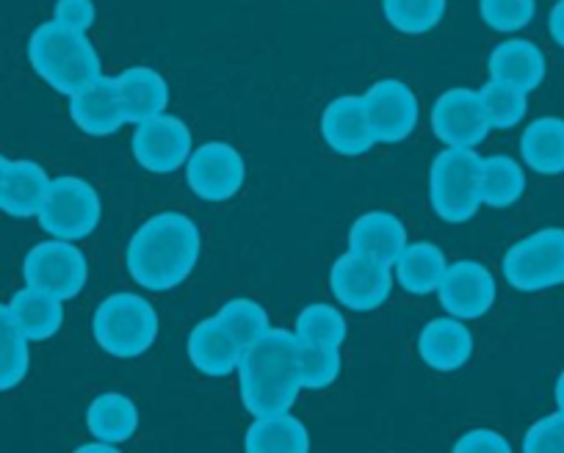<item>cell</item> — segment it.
<instances>
[{
  "label": "cell",
  "mask_w": 564,
  "mask_h": 453,
  "mask_svg": "<svg viewBox=\"0 0 564 453\" xmlns=\"http://www.w3.org/2000/svg\"><path fill=\"white\" fill-rule=\"evenodd\" d=\"M479 164L474 150L446 147L430 169V202L437 219L448 224H465L481 208Z\"/></svg>",
  "instance_id": "5"
},
{
  "label": "cell",
  "mask_w": 564,
  "mask_h": 453,
  "mask_svg": "<svg viewBox=\"0 0 564 453\" xmlns=\"http://www.w3.org/2000/svg\"><path fill=\"white\" fill-rule=\"evenodd\" d=\"M525 194V172L509 155H490L479 164V199L487 208H512Z\"/></svg>",
  "instance_id": "28"
},
{
  "label": "cell",
  "mask_w": 564,
  "mask_h": 453,
  "mask_svg": "<svg viewBox=\"0 0 564 453\" xmlns=\"http://www.w3.org/2000/svg\"><path fill=\"white\" fill-rule=\"evenodd\" d=\"M346 318L338 307L333 305H311L296 316L294 334L300 343H311V346H333L340 349L346 340Z\"/></svg>",
  "instance_id": "30"
},
{
  "label": "cell",
  "mask_w": 564,
  "mask_h": 453,
  "mask_svg": "<svg viewBox=\"0 0 564 453\" xmlns=\"http://www.w3.org/2000/svg\"><path fill=\"white\" fill-rule=\"evenodd\" d=\"M97 346L117 360L148 354L159 338V312L139 294H111L97 305L91 318Z\"/></svg>",
  "instance_id": "4"
},
{
  "label": "cell",
  "mask_w": 564,
  "mask_h": 453,
  "mask_svg": "<svg viewBox=\"0 0 564 453\" xmlns=\"http://www.w3.org/2000/svg\"><path fill=\"white\" fill-rule=\"evenodd\" d=\"M296 352L300 340L294 329H276L252 340L241 354L238 365V393L254 418L276 412H291L300 396V374H296Z\"/></svg>",
  "instance_id": "2"
},
{
  "label": "cell",
  "mask_w": 564,
  "mask_h": 453,
  "mask_svg": "<svg viewBox=\"0 0 564 453\" xmlns=\"http://www.w3.org/2000/svg\"><path fill=\"white\" fill-rule=\"evenodd\" d=\"M547 34L564 51V0H556L551 14H547Z\"/></svg>",
  "instance_id": "39"
},
{
  "label": "cell",
  "mask_w": 564,
  "mask_h": 453,
  "mask_svg": "<svg viewBox=\"0 0 564 453\" xmlns=\"http://www.w3.org/2000/svg\"><path fill=\"white\" fill-rule=\"evenodd\" d=\"M496 277L479 261L448 263L446 274L437 285V299H441L443 310L463 321L487 316L490 307L496 305Z\"/></svg>",
  "instance_id": "14"
},
{
  "label": "cell",
  "mask_w": 564,
  "mask_h": 453,
  "mask_svg": "<svg viewBox=\"0 0 564 453\" xmlns=\"http://www.w3.org/2000/svg\"><path fill=\"white\" fill-rule=\"evenodd\" d=\"M249 453H307L311 451V431L291 412H276L254 418L243 437Z\"/></svg>",
  "instance_id": "24"
},
{
  "label": "cell",
  "mask_w": 564,
  "mask_h": 453,
  "mask_svg": "<svg viewBox=\"0 0 564 453\" xmlns=\"http://www.w3.org/2000/svg\"><path fill=\"white\" fill-rule=\"evenodd\" d=\"M203 252L199 226L177 210L150 216L124 250L130 279L150 294H166L194 274Z\"/></svg>",
  "instance_id": "1"
},
{
  "label": "cell",
  "mask_w": 564,
  "mask_h": 453,
  "mask_svg": "<svg viewBox=\"0 0 564 453\" xmlns=\"http://www.w3.org/2000/svg\"><path fill=\"white\" fill-rule=\"evenodd\" d=\"M29 62L51 89L67 97L102 75L100 53L89 36L56 20H47L31 34Z\"/></svg>",
  "instance_id": "3"
},
{
  "label": "cell",
  "mask_w": 564,
  "mask_h": 453,
  "mask_svg": "<svg viewBox=\"0 0 564 453\" xmlns=\"http://www.w3.org/2000/svg\"><path fill=\"white\" fill-rule=\"evenodd\" d=\"M130 147H133L141 169L153 172V175H172V172L183 169L194 150L192 131H188L186 122L170 117L166 111L153 120L139 122Z\"/></svg>",
  "instance_id": "12"
},
{
  "label": "cell",
  "mask_w": 564,
  "mask_h": 453,
  "mask_svg": "<svg viewBox=\"0 0 564 453\" xmlns=\"http://www.w3.org/2000/svg\"><path fill=\"white\" fill-rule=\"evenodd\" d=\"M329 288L335 299L355 312H371L388 301L393 290V266L377 257L344 252L333 263Z\"/></svg>",
  "instance_id": "9"
},
{
  "label": "cell",
  "mask_w": 564,
  "mask_h": 453,
  "mask_svg": "<svg viewBox=\"0 0 564 453\" xmlns=\"http://www.w3.org/2000/svg\"><path fill=\"white\" fill-rule=\"evenodd\" d=\"M53 20L67 29L75 31H89L97 20V9L95 0H56V7H53Z\"/></svg>",
  "instance_id": "37"
},
{
  "label": "cell",
  "mask_w": 564,
  "mask_h": 453,
  "mask_svg": "<svg viewBox=\"0 0 564 453\" xmlns=\"http://www.w3.org/2000/svg\"><path fill=\"white\" fill-rule=\"evenodd\" d=\"M432 133L441 139L446 147L476 150L490 136V122H487L485 106H481L479 91L474 89H448L435 100L430 113Z\"/></svg>",
  "instance_id": "13"
},
{
  "label": "cell",
  "mask_w": 564,
  "mask_h": 453,
  "mask_svg": "<svg viewBox=\"0 0 564 453\" xmlns=\"http://www.w3.org/2000/svg\"><path fill=\"white\" fill-rule=\"evenodd\" d=\"M64 301L56 296L45 294L40 288H31L25 285L23 290L12 296L9 301V316L18 323L20 332L31 340V343H40V340H51L53 334H58L64 323Z\"/></svg>",
  "instance_id": "23"
},
{
  "label": "cell",
  "mask_w": 564,
  "mask_h": 453,
  "mask_svg": "<svg viewBox=\"0 0 564 453\" xmlns=\"http://www.w3.org/2000/svg\"><path fill=\"white\" fill-rule=\"evenodd\" d=\"M23 279L31 288H40L56 299L67 301L84 290L89 279V263L75 241L51 239L36 244L23 261Z\"/></svg>",
  "instance_id": "8"
},
{
  "label": "cell",
  "mask_w": 564,
  "mask_h": 453,
  "mask_svg": "<svg viewBox=\"0 0 564 453\" xmlns=\"http://www.w3.org/2000/svg\"><path fill=\"white\" fill-rule=\"evenodd\" d=\"M525 453H564V409L536 420L523 437Z\"/></svg>",
  "instance_id": "36"
},
{
  "label": "cell",
  "mask_w": 564,
  "mask_h": 453,
  "mask_svg": "<svg viewBox=\"0 0 564 453\" xmlns=\"http://www.w3.org/2000/svg\"><path fill=\"white\" fill-rule=\"evenodd\" d=\"M119 445H111V442H86V445L78 448V453H117Z\"/></svg>",
  "instance_id": "40"
},
{
  "label": "cell",
  "mask_w": 564,
  "mask_h": 453,
  "mask_svg": "<svg viewBox=\"0 0 564 453\" xmlns=\"http://www.w3.org/2000/svg\"><path fill=\"white\" fill-rule=\"evenodd\" d=\"M553 396H556V407L564 409V371H562V374H558L556 387H553Z\"/></svg>",
  "instance_id": "42"
},
{
  "label": "cell",
  "mask_w": 564,
  "mask_h": 453,
  "mask_svg": "<svg viewBox=\"0 0 564 453\" xmlns=\"http://www.w3.org/2000/svg\"><path fill=\"white\" fill-rule=\"evenodd\" d=\"M86 429L95 440L111 442V445H122L124 440L135 434L139 429V409L122 393H100L95 401L89 404L86 412Z\"/></svg>",
  "instance_id": "27"
},
{
  "label": "cell",
  "mask_w": 564,
  "mask_h": 453,
  "mask_svg": "<svg viewBox=\"0 0 564 453\" xmlns=\"http://www.w3.org/2000/svg\"><path fill=\"white\" fill-rule=\"evenodd\" d=\"M29 343L31 340L20 332V327L9 316V307L0 305V393L14 390L29 376Z\"/></svg>",
  "instance_id": "29"
},
{
  "label": "cell",
  "mask_w": 564,
  "mask_h": 453,
  "mask_svg": "<svg viewBox=\"0 0 564 453\" xmlns=\"http://www.w3.org/2000/svg\"><path fill=\"white\" fill-rule=\"evenodd\" d=\"M362 97L366 120L377 144H399L412 136L421 117L417 97L404 80L382 78L371 86Z\"/></svg>",
  "instance_id": "10"
},
{
  "label": "cell",
  "mask_w": 564,
  "mask_h": 453,
  "mask_svg": "<svg viewBox=\"0 0 564 453\" xmlns=\"http://www.w3.org/2000/svg\"><path fill=\"white\" fill-rule=\"evenodd\" d=\"M340 349L311 346L300 343L296 352V374H300L302 390H327L340 376Z\"/></svg>",
  "instance_id": "33"
},
{
  "label": "cell",
  "mask_w": 564,
  "mask_h": 453,
  "mask_svg": "<svg viewBox=\"0 0 564 453\" xmlns=\"http://www.w3.org/2000/svg\"><path fill=\"white\" fill-rule=\"evenodd\" d=\"M216 316H219V321L225 323L232 334H236L238 343H241L243 349H247L252 340H258L260 334L269 332L271 329L265 307L260 305V301L249 299V296H238V299L225 301Z\"/></svg>",
  "instance_id": "34"
},
{
  "label": "cell",
  "mask_w": 564,
  "mask_h": 453,
  "mask_svg": "<svg viewBox=\"0 0 564 453\" xmlns=\"http://www.w3.org/2000/svg\"><path fill=\"white\" fill-rule=\"evenodd\" d=\"M479 14L492 31L514 34L534 20L536 0H479Z\"/></svg>",
  "instance_id": "35"
},
{
  "label": "cell",
  "mask_w": 564,
  "mask_h": 453,
  "mask_svg": "<svg viewBox=\"0 0 564 453\" xmlns=\"http://www.w3.org/2000/svg\"><path fill=\"white\" fill-rule=\"evenodd\" d=\"M406 244H410L406 226L390 210H368V213L357 216L355 224L349 226V252L377 257L390 266Z\"/></svg>",
  "instance_id": "21"
},
{
  "label": "cell",
  "mask_w": 564,
  "mask_h": 453,
  "mask_svg": "<svg viewBox=\"0 0 564 453\" xmlns=\"http://www.w3.org/2000/svg\"><path fill=\"white\" fill-rule=\"evenodd\" d=\"M186 352L194 368L210 379H225L236 374L241 365L243 346L238 343L236 334L219 321V316L205 318L192 329L186 340Z\"/></svg>",
  "instance_id": "15"
},
{
  "label": "cell",
  "mask_w": 564,
  "mask_h": 453,
  "mask_svg": "<svg viewBox=\"0 0 564 453\" xmlns=\"http://www.w3.org/2000/svg\"><path fill=\"white\" fill-rule=\"evenodd\" d=\"M69 117L86 136H113L119 128L128 125L117 84L106 75L69 95Z\"/></svg>",
  "instance_id": "17"
},
{
  "label": "cell",
  "mask_w": 564,
  "mask_h": 453,
  "mask_svg": "<svg viewBox=\"0 0 564 453\" xmlns=\"http://www.w3.org/2000/svg\"><path fill=\"white\" fill-rule=\"evenodd\" d=\"M113 84H117L124 120L130 125L153 120V117L164 113L166 106H170V84L153 67H128L113 78Z\"/></svg>",
  "instance_id": "19"
},
{
  "label": "cell",
  "mask_w": 564,
  "mask_h": 453,
  "mask_svg": "<svg viewBox=\"0 0 564 453\" xmlns=\"http://www.w3.org/2000/svg\"><path fill=\"white\" fill-rule=\"evenodd\" d=\"M51 188L45 166L36 161H12L7 177V197H3V213L12 219H36L42 202Z\"/></svg>",
  "instance_id": "26"
},
{
  "label": "cell",
  "mask_w": 564,
  "mask_h": 453,
  "mask_svg": "<svg viewBox=\"0 0 564 453\" xmlns=\"http://www.w3.org/2000/svg\"><path fill=\"white\" fill-rule=\"evenodd\" d=\"M395 283L412 296H430L437 294V285H441L443 274H446L448 261L446 252L441 246L430 244V241H415V244H406L401 250V255L395 257Z\"/></svg>",
  "instance_id": "22"
},
{
  "label": "cell",
  "mask_w": 564,
  "mask_h": 453,
  "mask_svg": "<svg viewBox=\"0 0 564 453\" xmlns=\"http://www.w3.org/2000/svg\"><path fill=\"white\" fill-rule=\"evenodd\" d=\"M454 451L457 453H509L512 445L507 442V437L498 434L492 429H470L454 442Z\"/></svg>",
  "instance_id": "38"
},
{
  "label": "cell",
  "mask_w": 564,
  "mask_h": 453,
  "mask_svg": "<svg viewBox=\"0 0 564 453\" xmlns=\"http://www.w3.org/2000/svg\"><path fill=\"white\" fill-rule=\"evenodd\" d=\"M520 158L536 175H564V120L540 117L531 122L520 136Z\"/></svg>",
  "instance_id": "25"
},
{
  "label": "cell",
  "mask_w": 564,
  "mask_h": 453,
  "mask_svg": "<svg viewBox=\"0 0 564 453\" xmlns=\"http://www.w3.org/2000/svg\"><path fill=\"white\" fill-rule=\"evenodd\" d=\"M9 166H12V161L3 158V155H0V210H3V197H7V177H9Z\"/></svg>",
  "instance_id": "41"
},
{
  "label": "cell",
  "mask_w": 564,
  "mask_h": 453,
  "mask_svg": "<svg viewBox=\"0 0 564 453\" xmlns=\"http://www.w3.org/2000/svg\"><path fill=\"white\" fill-rule=\"evenodd\" d=\"M446 7L448 0H382V14L401 34L421 36L441 25Z\"/></svg>",
  "instance_id": "32"
},
{
  "label": "cell",
  "mask_w": 564,
  "mask_h": 453,
  "mask_svg": "<svg viewBox=\"0 0 564 453\" xmlns=\"http://www.w3.org/2000/svg\"><path fill=\"white\" fill-rule=\"evenodd\" d=\"M322 139L335 155L344 158H357L373 147L371 128L366 120L360 95L335 97L322 113Z\"/></svg>",
  "instance_id": "16"
},
{
  "label": "cell",
  "mask_w": 564,
  "mask_h": 453,
  "mask_svg": "<svg viewBox=\"0 0 564 453\" xmlns=\"http://www.w3.org/2000/svg\"><path fill=\"white\" fill-rule=\"evenodd\" d=\"M102 219L100 194L84 177L62 175L51 180L47 197L42 202L40 226L51 239L84 241L95 233Z\"/></svg>",
  "instance_id": "6"
},
{
  "label": "cell",
  "mask_w": 564,
  "mask_h": 453,
  "mask_svg": "<svg viewBox=\"0 0 564 453\" xmlns=\"http://www.w3.org/2000/svg\"><path fill=\"white\" fill-rule=\"evenodd\" d=\"M186 183L205 202H227L247 180V164L232 144L208 142L192 150L186 161Z\"/></svg>",
  "instance_id": "11"
},
{
  "label": "cell",
  "mask_w": 564,
  "mask_h": 453,
  "mask_svg": "<svg viewBox=\"0 0 564 453\" xmlns=\"http://www.w3.org/2000/svg\"><path fill=\"white\" fill-rule=\"evenodd\" d=\"M417 354L430 368L452 374L463 368L474 354V334L463 318H435L417 334Z\"/></svg>",
  "instance_id": "18"
},
{
  "label": "cell",
  "mask_w": 564,
  "mask_h": 453,
  "mask_svg": "<svg viewBox=\"0 0 564 453\" xmlns=\"http://www.w3.org/2000/svg\"><path fill=\"white\" fill-rule=\"evenodd\" d=\"M501 272L507 285L520 294H540L564 285V230L547 226L525 235L503 255Z\"/></svg>",
  "instance_id": "7"
},
{
  "label": "cell",
  "mask_w": 564,
  "mask_h": 453,
  "mask_svg": "<svg viewBox=\"0 0 564 453\" xmlns=\"http://www.w3.org/2000/svg\"><path fill=\"white\" fill-rule=\"evenodd\" d=\"M479 97L492 131H512V128H518L525 120L529 91L514 89V86L501 84V80H487L479 89Z\"/></svg>",
  "instance_id": "31"
},
{
  "label": "cell",
  "mask_w": 564,
  "mask_h": 453,
  "mask_svg": "<svg viewBox=\"0 0 564 453\" xmlns=\"http://www.w3.org/2000/svg\"><path fill=\"white\" fill-rule=\"evenodd\" d=\"M487 73H490V80H501V84L514 86V89L534 91L545 80V53L534 42L514 36V40L492 47L490 58H487Z\"/></svg>",
  "instance_id": "20"
}]
</instances>
